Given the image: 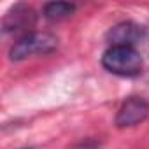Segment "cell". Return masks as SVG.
<instances>
[{"label": "cell", "instance_id": "6", "mask_svg": "<svg viewBox=\"0 0 149 149\" xmlns=\"http://www.w3.org/2000/svg\"><path fill=\"white\" fill-rule=\"evenodd\" d=\"M76 13V6L68 2H49L44 6V16L49 21H61Z\"/></svg>", "mask_w": 149, "mask_h": 149}, {"label": "cell", "instance_id": "3", "mask_svg": "<svg viewBox=\"0 0 149 149\" xmlns=\"http://www.w3.org/2000/svg\"><path fill=\"white\" fill-rule=\"evenodd\" d=\"M37 14L35 11L26 4H16L7 11V14L2 19V28L6 33H18L26 32L35 26Z\"/></svg>", "mask_w": 149, "mask_h": 149}, {"label": "cell", "instance_id": "5", "mask_svg": "<svg viewBox=\"0 0 149 149\" xmlns=\"http://www.w3.org/2000/svg\"><path fill=\"white\" fill-rule=\"evenodd\" d=\"M144 28L133 21H123L114 25L109 32H107V40L112 46H130L133 47L137 42H140L144 39Z\"/></svg>", "mask_w": 149, "mask_h": 149}, {"label": "cell", "instance_id": "2", "mask_svg": "<svg viewBox=\"0 0 149 149\" xmlns=\"http://www.w3.org/2000/svg\"><path fill=\"white\" fill-rule=\"evenodd\" d=\"M58 47V39L47 32H32L25 33L9 51L13 61H21L35 54H49Z\"/></svg>", "mask_w": 149, "mask_h": 149}, {"label": "cell", "instance_id": "1", "mask_svg": "<svg viewBox=\"0 0 149 149\" xmlns=\"http://www.w3.org/2000/svg\"><path fill=\"white\" fill-rule=\"evenodd\" d=\"M102 65L111 74L121 77H135L144 68V60L135 47L130 46H111L104 56Z\"/></svg>", "mask_w": 149, "mask_h": 149}, {"label": "cell", "instance_id": "4", "mask_svg": "<svg viewBox=\"0 0 149 149\" xmlns=\"http://www.w3.org/2000/svg\"><path fill=\"white\" fill-rule=\"evenodd\" d=\"M149 116V104L140 97H130L123 102L116 114V126L118 128H130L142 123Z\"/></svg>", "mask_w": 149, "mask_h": 149}]
</instances>
